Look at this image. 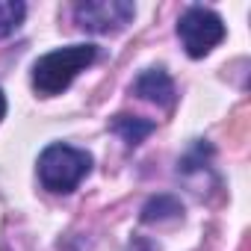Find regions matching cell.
I'll list each match as a JSON object with an SVG mask.
<instances>
[{
    "instance_id": "1",
    "label": "cell",
    "mask_w": 251,
    "mask_h": 251,
    "mask_svg": "<svg viewBox=\"0 0 251 251\" xmlns=\"http://www.w3.org/2000/svg\"><path fill=\"white\" fill-rule=\"evenodd\" d=\"M98 56L95 45H68L59 50H50L33 62V89L42 98H53L71 86V80L89 68Z\"/></svg>"
},
{
    "instance_id": "2",
    "label": "cell",
    "mask_w": 251,
    "mask_h": 251,
    "mask_svg": "<svg viewBox=\"0 0 251 251\" xmlns=\"http://www.w3.org/2000/svg\"><path fill=\"white\" fill-rule=\"evenodd\" d=\"M89 172H92V154L80 151V148H71V145H62V142L48 145L39 157L42 186L50 189V192H59V195L74 192Z\"/></svg>"
},
{
    "instance_id": "3",
    "label": "cell",
    "mask_w": 251,
    "mask_h": 251,
    "mask_svg": "<svg viewBox=\"0 0 251 251\" xmlns=\"http://www.w3.org/2000/svg\"><path fill=\"white\" fill-rule=\"evenodd\" d=\"M177 36H180L186 53L192 59H201L225 39V24H222V18L213 9L189 6L180 15V21H177Z\"/></svg>"
},
{
    "instance_id": "4",
    "label": "cell",
    "mask_w": 251,
    "mask_h": 251,
    "mask_svg": "<svg viewBox=\"0 0 251 251\" xmlns=\"http://www.w3.org/2000/svg\"><path fill=\"white\" fill-rule=\"evenodd\" d=\"M136 15V6L127 0H83L74 6V21L77 27L89 30V33H118L124 30Z\"/></svg>"
},
{
    "instance_id": "5",
    "label": "cell",
    "mask_w": 251,
    "mask_h": 251,
    "mask_svg": "<svg viewBox=\"0 0 251 251\" xmlns=\"http://www.w3.org/2000/svg\"><path fill=\"white\" fill-rule=\"evenodd\" d=\"M133 92L142 98V100H151V103H157V106H175V83H172V77L166 74V71H160V68H151V71H142L139 77H136V83H133Z\"/></svg>"
},
{
    "instance_id": "6",
    "label": "cell",
    "mask_w": 251,
    "mask_h": 251,
    "mask_svg": "<svg viewBox=\"0 0 251 251\" xmlns=\"http://www.w3.org/2000/svg\"><path fill=\"white\" fill-rule=\"evenodd\" d=\"M112 130L127 142V145H139L151 130H154V121L148 118H133V115H115L112 118Z\"/></svg>"
},
{
    "instance_id": "7",
    "label": "cell",
    "mask_w": 251,
    "mask_h": 251,
    "mask_svg": "<svg viewBox=\"0 0 251 251\" xmlns=\"http://www.w3.org/2000/svg\"><path fill=\"white\" fill-rule=\"evenodd\" d=\"M183 213V207L177 204V198L172 195H157L145 204L142 210V222H163V219H177Z\"/></svg>"
},
{
    "instance_id": "8",
    "label": "cell",
    "mask_w": 251,
    "mask_h": 251,
    "mask_svg": "<svg viewBox=\"0 0 251 251\" xmlns=\"http://www.w3.org/2000/svg\"><path fill=\"white\" fill-rule=\"evenodd\" d=\"M27 15V6L21 0H0V39L12 36Z\"/></svg>"
},
{
    "instance_id": "9",
    "label": "cell",
    "mask_w": 251,
    "mask_h": 251,
    "mask_svg": "<svg viewBox=\"0 0 251 251\" xmlns=\"http://www.w3.org/2000/svg\"><path fill=\"white\" fill-rule=\"evenodd\" d=\"M6 115V98H3V92H0V118Z\"/></svg>"
}]
</instances>
